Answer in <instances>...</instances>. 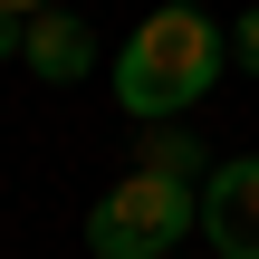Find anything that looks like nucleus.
I'll use <instances>...</instances> for the list:
<instances>
[{
    "instance_id": "0eeeda50",
    "label": "nucleus",
    "mask_w": 259,
    "mask_h": 259,
    "mask_svg": "<svg viewBox=\"0 0 259 259\" xmlns=\"http://www.w3.org/2000/svg\"><path fill=\"white\" fill-rule=\"evenodd\" d=\"M19 38H29V19H10V10H0V58H19Z\"/></svg>"
},
{
    "instance_id": "20e7f679",
    "label": "nucleus",
    "mask_w": 259,
    "mask_h": 259,
    "mask_svg": "<svg viewBox=\"0 0 259 259\" xmlns=\"http://www.w3.org/2000/svg\"><path fill=\"white\" fill-rule=\"evenodd\" d=\"M19 67H29V77H48V87H77V77L96 67V38H87L67 10H38V19H29V38H19Z\"/></svg>"
},
{
    "instance_id": "7ed1b4c3",
    "label": "nucleus",
    "mask_w": 259,
    "mask_h": 259,
    "mask_svg": "<svg viewBox=\"0 0 259 259\" xmlns=\"http://www.w3.org/2000/svg\"><path fill=\"white\" fill-rule=\"evenodd\" d=\"M202 240L221 259H259V154H231L202 173Z\"/></svg>"
},
{
    "instance_id": "39448f33",
    "label": "nucleus",
    "mask_w": 259,
    "mask_h": 259,
    "mask_svg": "<svg viewBox=\"0 0 259 259\" xmlns=\"http://www.w3.org/2000/svg\"><path fill=\"white\" fill-rule=\"evenodd\" d=\"M202 154H211V144H192L183 125H154V135H144V173H173V183H202Z\"/></svg>"
},
{
    "instance_id": "423d86ee",
    "label": "nucleus",
    "mask_w": 259,
    "mask_h": 259,
    "mask_svg": "<svg viewBox=\"0 0 259 259\" xmlns=\"http://www.w3.org/2000/svg\"><path fill=\"white\" fill-rule=\"evenodd\" d=\"M231 48H240V67H259V10H240V29H231Z\"/></svg>"
},
{
    "instance_id": "f257e3e1",
    "label": "nucleus",
    "mask_w": 259,
    "mask_h": 259,
    "mask_svg": "<svg viewBox=\"0 0 259 259\" xmlns=\"http://www.w3.org/2000/svg\"><path fill=\"white\" fill-rule=\"evenodd\" d=\"M211 87H221V29H211L192 0L154 10V19L125 38V58H115V106L144 115V125H173V115L202 106Z\"/></svg>"
},
{
    "instance_id": "1a4fd4ad",
    "label": "nucleus",
    "mask_w": 259,
    "mask_h": 259,
    "mask_svg": "<svg viewBox=\"0 0 259 259\" xmlns=\"http://www.w3.org/2000/svg\"><path fill=\"white\" fill-rule=\"evenodd\" d=\"M163 259H183V250H163Z\"/></svg>"
},
{
    "instance_id": "f03ea898",
    "label": "nucleus",
    "mask_w": 259,
    "mask_h": 259,
    "mask_svg": "<svg viewBox=\"0 0 259 259\" xmlns=\"http://www.w3.org/2000/svg\"><path fill=\"white\" fill-rule=\"evenodd\" d=\"M183 231H202V183H173V173H144V163L87 211L96 259H163Z\"/></svg>"
},
{
    "instance_id": "6e6552de",
    "label": "nucleus",
    "mask_w": 259,
    "mask_h": 259,
    "mask_svg": "<svg viewBox=\"0 0 259 259\" xmlns=\"http://www.w3.org/2000/svg\"><path fill=\"white\" fill-rule=\"evenodd\" d=\"M0 10H10V19H38V10H58V0H0Z\"/></svg>"
}]
</instances>
